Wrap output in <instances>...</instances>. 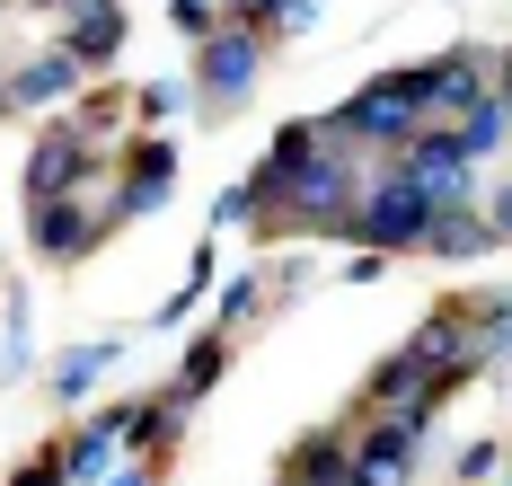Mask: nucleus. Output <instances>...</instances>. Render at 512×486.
Instances as JSON below:
<instances>
[{
  "label": "nucleus",
  "mask_w": 512,
  "mask_h": 486,
  "mask_svg": "<svg viewBox=\"0 0 512 486\" xmlns=\"http://www.w3.org/2000/svg\"><path fill=\"white\" fill-rule=\"evenodd\" d=\"M424 89H433V71H389V80L354 89L345 107L327 115V133H336V142H415V124H424Z\"/></svg>",
  "instance_id": "f257e3e1"
},
{
  "label": "nucleus",
  "mask_w": 512,
  "mask_h": 486,
  "mask_svg": "<svg viewBox=\"0 0 512 486\" xmlns=\"http://www.w3.org/2000/svg\"><path fill=\"white\" fill-rule=\"evenodd\" d=\"M354 151H336V133L318 124V151H309L292 177H283V221H318V230H345V213H354Z\"/></svg>",
  "instance_id": "f03ea898"
},
{
  "label": "nucleus",
  "mask_w": 512,
  "mask_h": 486,
  "mask_svg": "<svg viewBox=\"0 0 512 486\" xmlns=\"http://www.w3.org/2000/svg\"><path fill=\"white\" fill-rule=\"evenodd\" d=\"M424 230H433V204L415 195V186L398 177V168H389V177H380V186L362 195L354 213H345V239L380 248V257H389V248H424Z\"/></svg>",
  "instance_id": "7ed1b4c3"
},
{
  "label": "nucleus",
  "mask_w": 512,
  "mask_h": 486,
  "mask_svg": "<svg viewBox=\"0 0 512 486\" xmlns=\"http://www.w3.org/2000/svg\"><path fill=\"white\" fill-rule=\"evenodd\" d=\"M256 71H265V27L221 18L204 45H195V89H204V107H239L256 89Z\"/></svg>",
  "instance_id": "20e7f679"
},
{
  "label": "nucleus",
  "mask_w": 512,
  "mask_h": 486,
  "mask_svg": "<svg viewBox=\"0 0 512 486\" xmlns=\"http://www.w3.org/2000/svg\"><path fill=\"white\" fill-rule=\"evenodd\" d=\"M398 177H407L433 213H451V204H468V195H477L460 133H415V142H398Z\"/></svg>",
  "instance_id": "39448f33"
},
{
  "label": "nucleus",
  "mask_w": 512,
  "mask_h": 486,
  "mask_svg": "<svg viewBox=\"0 0 512 486\" xmlns=\"http://www.w3.org/2000/svg\"><path fill=\"white\" fill-rule=\"evenodd\" d=\"M424 425H433V416L389 407V425H371V433L354 442V486H407L415 451H424Z\"/></svg>",
  "instance_id": "423d86ee"
},
{
  "label": "nucleus",
  "mask_w": 512,
  "mask_h": 486,
  "mask_svg": "<svg viewBox=\"0 0 512 486\" xmlns=\"http://www.w3.org/2000/svg\"><path fill=\"white\" fill-rule=\"evenodd\" d=\"M89 177H98L89 133H80V124H53L45 142H36V160H27V204H45V195H62V186H89Z\"/></svg>",
  "instance_id": "0eeeda50"
},
{
  "label": "nucleus",
  "mask_w": 512,
  "mask_h": 486,
  "mask_svg": "<svg viewBox=\"0 0 512 486\" xmlns=\"http://www.w3.org/2000/svg\"><path fill=\"white\" fill-rule=\"evenodd\" d=\"M124 186H115V221H142V213H159L168 204V186H177V151L168 142H133L124 151Z\"/></svg>",
  "instance_id": "6e6552de"
},
{
  "label": "nucleus",
  "mask_w": 512,
  "mask_h": 486,
  "mask_svg": "<svg viewBox=\"0 0 512 486\" xmlns=\"http://www.w3.org/2000/svg\"><path fill=\"white\" fill-rule=\"evenodd\" d=\"M98 230H106V221L89 213V204L45 195V204H36V257H45V266H71V257H89V248H98Z\"/></svg>",
  "instance_id": "1a4fd4ad"
},
{
  "label": "nucleus",
  "mask_w": 512,
  "mask_h": 486,
  "mask_svg": "<svg viewBox=\"0 0 512 486\" xmlns=\"http://www.w3.org/2000/svg\"><path fill=\"white\" fill-rule=\"evenodd\" d=\"M80 80H89V62L53 45V54H36L18 80H9V107H62V98H80Z\"/></svg>",
  "instance_id": "9d476101"
},
{
  "label": "nucleus",
  "mask_w": 512,
  "mask_h": 486,
  "mask_svg": "<svg viewBox=\"0 0 512 486\" xmlns=\"http://www.w3.org/2000/svg\"><path fill=\"white\" fill-rule=\"evenodd\" d=\"M115 45H124V9H115V0H80L71 27H62V54H80L98 71V62H115Z\"/></svg>",
  "instance_id": "9b49d317"
},
{
  "label": "nucleus",
  "mask_w": 512,
  "mask_h": 486,
  "mask_svg": "<svg viewBox=\"0 0 512 486\" xmlns=\"http://www.w3.org/2000/svg\"><path fill=\"white\" fill-rule=\"evenodd\" d=\"M424 71H433V89H424V115H433V107L468 115L477 98H486V62L468 54V45H460V54H442V62H424Z\"/></svg>",
  "instance_id": "f8f14e48"
},
{
  "label": "nucleus",
  "mask_w": 512,
  "mask_h": 486,
  "mask_svg": "<svg viewBox=\"0 0 512 486\" xmlns=\"http://www.w3.org/2000/svg\"><path fill=\"white\" fill-rule=\"evenodd\" d=\"M424 248H433V257H486V248H495V221H477L468 204H451V213H433Z\"/></svg>",
  "instance_id": "ddd939ff"
},
{
  "label": "nucleus",
  "mask_w": 512,
  "mask_h": 486,
  "mask_svg": "<svg viewBox=\"0 0 512 486\" xmlns=\"http://www.w3.org/2000/svg\"><path fill=\"white\" fill-rule=\"evenodd\" d=\"M221 372H230V345H221V336H195V345H186V372H177L168 398L195 407V398H212V380H221Z\"/></svg>",
  "instance_id": "4468645a"
},
{
  "label": "nucleus",
  "mask_w": 512,
  "mask_h": 486,
  "mask_svg": "<svg viewBox=\"0 0 512 486\" xmlns=\"http://www.w3.org/2000/svg\"><path fill=\"white\" fill-rule=\"evenodd\" d=\"M504 133H512V107L495 98V89H486V98H477V107L460 115V151H468V160H486V151H495Z\"/></svg>",
  "instance_id": "2eb2a0df"
},
{
  "label": "nucleus",
  "mask_w": 512,
  "mask_h": 486,
  "mask_svg": "<svg viewBox=\"0 0 512 486\" xmlns=\"http://www.w3.org/2000/svg\"><path fill=\"white\" fill-rule=\"evenodd\" d=\"M106 363H115V345H71V354H62V372H53V398H62V407H71V398H89Z\"/></svg>",
  "instance_id": "dca6fc26"
},
{
  "label": "nucleus",
  "mask_w": 512,
  "mask_h": 486,
  "mask_svg": "<svg viewBox=\"0 0 512 486\" xmlns=\"http://www.w3.org/2000/svg\"><path fill=\"white\" fill-rule=\"evenodd\" d=\"M301 486H354V451L318 433V442H309V451H301Z\"/></svg>",
  "instance_id": "f3484780"
},
{
  "label": "nucleus",
  "mask_w": 512,
  "mask_h": 486,
  "mask_svg": "<svg viewBox=\"0 0 512 486\" xmlns=\"http://www.w3.org/2000/svg\"><path fill=\"white\" fill-rule=\"evenodd\" d=\"M168 18H177V27H186V36L204 45L212 27H221V0H168Z\"/></svg>",
  "instance_id": "a211bd4d"
},
{
  "label": "nucleus",
  "mask_w": 512,
  "mask_h": 486,
  "mask_svg": "<svg viewBox=\"0 0 512 486\" xmlns=\"http://www.w3.org/2000/svg\"><path fill=\"white\" fill-rule=\"evenodd\" d=\"M309 18H318V0H274V9H265V27H274V36H301Z\"/></svg>",
  "instance_id": "6ab92c4d"
},
{
  "label": "nucleus",
  "mask_w": 512,
  "mask_h": 486,
  "mask_svg": "<svg viewBox=\"0 0 512 486\" xmlns=\"http://www.w3.org/2000/svg\"><path fill=\"white\" fill-rule=\"evenodd\" d=\"M256 310H265V283L239 274V283H230V301H221V319H256Z\"/></svg>",
  "instance_id": "aec40b11"
},
{
  "label": "nucleus",
  "mask_w": 512,
  "mask_h": 486,
  "mask_svg": "<svg viewBox=\"0 0 512 486\" xmlns=\"http://www.w3.org/2000/svg\"><path fill=\"white\" fill-rule=\"evenodd\" d=\"M212 221H221V230H239V221H256V195H248V186H230V195L212 204Z\"/></svg>",
  "instance_id": "412c9836"
},
{
  "label": "nucleus",
  "mask_w": 512,
  "mask_h": 486,
  "mask_svg": "<svg viewBox=\"0 0 512 486\" xmlns=\"http://www.w3.org/2000/svg\"><path fill=\"white\" fill-rule=\"evenodd\" d=\"M18 486H71V460H36V469H18Z\"/></svg>",
  "instance_id": "4be33fe9"
},
{
  "label": "nucleus",
  "mask_w": 512,
  "mask_h": 486,
  "mask_svg": "<svg viewBox=\"0 0 512 486\" xmlns=\"http://www.w3.org/2000/svg\"><path fill=\"white\" fill-rule=\"evenodd\" d=\"M265 9L274 0H221V18H239V27H265Z\"/></svg>",
  "instance_id": "5701e85b"
},
{
  "label": "nucleus",
  "mask_w": 512,
  "mask_h": 486,
  "mask_svg": "<svg viewBox=\"0 0 512 486\" xmlns=\"http://www.w3.org/2000/svg\"><path fill=\"white\" fill-rule=\"evenodd\" d=\"M486 221H495V239H512V186L495 195V213H486Z\"/></svg>",
  "instance_id": "b1692460"
},
{
  "label": "nucleus",
  "mask_w": 512,
  "mask_h": 486,
  "mask_svg": "<svg viewBox=\"0 0 512 486\" xmlns=\"http://www.w3.org/2000/svg\"><path fill=\"white\" fill-rule=\"evenodd\" d=\"M106 486H151V469H124V478H106Z\"/></svg>",
  "instance_id": "393cba45"
},
{
  "label": "nucleus",
  "mask_w": 512,
  "mask_h": 486,
  "mask_svg": "<svg viewBox=\"0 0 512 486\" xmlns=\"http://www.w3.org/2000/svg\"><path fill=\"white\" fill-rule=\"evenodd\" d=\"M504 107H512V54H504Z\"/></svg>",
  "instance_id": "a878e982"
},
{
  "label": "nucleus",
  "mask_w": 512,
  "mask_h": 486,
  "mask_svg": "<svg viewBox=\"0 0 512 486\" xmlns=\"http://www.w3.org/2000/svg\"><path fill=\"white\" fill-rule=\"evenodd\" d=\"M45 9H53V0H45Z\"/></svg>",
  "instance_id": "bb28decb"
},
{
  "label": "nucleus",
  "mask_w": 512,
  "mask_h": 486,
  "mask_svg": "<svg viewBox=\"0 0 512 486\" xmlns=\"http://www.w3.org/2000/svg\"><path fill=\"white\" fill-rule=\"evenodd\" d=\"M292 486H301V478H292Z\"/></svg>",
  "instance_id": "cd10ccee"
}]
</instances>
